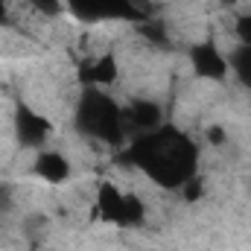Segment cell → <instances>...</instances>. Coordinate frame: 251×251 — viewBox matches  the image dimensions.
<instances>
[{
	"instance_id": "10",
	"label": "cell",
	"mask_w": 251,
	"mask_h": 251,
	"mask_svg": "<svg viewBox=\"0 0 251 251\" xmlns=\"http://www.w3.org/2000/svg\"><path fill=\"white\" fill-rule=\"evenodd\" d=\"M228 64H231V73L237 76V82L251 91V44H237L228 53Z\"/></svg>"
},
{
	"instance_id": "7",
	"label": "cell",
	"mask_w": 251,
	"mask_h": 251,
	"mask_svg": "<svg viewBox=\"0 0 251 251\" xmlns=\"http://www.w3.org/2000/svg\"><path fill=\"white\" fill-rule=\"evenodd\" d=\"M123 126L126 137H140L146 131H155L158 126H164V111L158 102L152 100H131L123 105Z\"/></svg>"
},
{
	"instance_id": "14",
	"label": "cell",
	"mask_w": 251,
	"mask_h": 251,
	"mask_svg": "<svg viewBox=\"0 0 251 251\" xmlns=\"http://www.w3.org/2000/svg\"><path fill=\"white\" fill-rule=\"evenodd\" d=\"M225 140H228V134H225L222 126H210V128H207V143H210V146H222Z\"/></svg>"
},
{
	"instance_id": "11",
	"label": "cell",
	"mask_w": 251,
	"mask_h": 251,
	"mask_svg": "<svg viewBox=\"0 0 251 251\" xmlns=\"http://www.w3.org/2000/svg\"><path fill=\"white\" fill-rule=\"evenodd\" d=\"M29 6L44 18H59L64 12V0H29Z\"/></svg>"
},
{
	"instance_id": "3",
	"label": "cell",
	"mask_w": 251,
	"mask_h": 251,
	"mask_svg": "<svg viewBox=\"0 0 251 251\" xmlns=\"http://www.w3.org/2000/svg\"><path fill=\"white\" fill-rule=\"evenodd\" d=\"M97 210H100L102 222H111V225H120V228H140L143 219H146V204L134 193H123L114 184L100 187Z\"/></svg>"
},
{
	"instance_id": "1",
	"label": "cell",
	"mask_w": 251,
	"mask_h": 251,
	"mask_svg": "<svg viewBox=\"0 0 251 251\" xmlns=\"http://www.w3.org/2000/svg\"><path fill=\"white\" fill-rule=\"evenodd\" d=\"M123 158L164 190H181L199 170V149L193 137L167 123L131 137Z\"/></svg>"
},
{
	"instance_id": "16",
	"label": "cell",
	"mask_w": 251,
	"mask_h": 251,
	"mask_svg": "<svg viewBox=\"0 0 251 251\" xmlns=\"http://www.w3.org/2000/svg\"><path fill=\"white\" fill-rule=\"evenodd\" d=\"M237 3H243V0H222V6H237Z\"/></svg>"
},
{
	"instance_id": "4",
	"label": "cell",
	"mask_w": 251,
	"mask_h": 251,
	"mask_svg": "<svg viewBox=\"0 0 251 251\" xmlns=\"http://www.w3.org/2000/svg\"><path fill=\"white\" fill-rule=\"evenodd\" d=\"M64 9H70L73 18L85 24H100V21L140 24L149 18V9H140L137 0H64Z\"/></svg>"
},
{
	"instance_id": "2",
	"label": "cell",
	"mask_w": 251,
	"mask_h": 251,
	"mask_svg": "<svg viewBox=\"0 0 251 251\" xmlns=\"http://www.w3.org/2000/svg\"><path fill=\"white\" fill-rule=\"evenodd\" d=\"M73 120H76V128L91 140H100L114 149L128 143L123 126V105L105 88H82Z\"/></svg>"
},
{
	"instance_id": "6",
	"label": "cell",
	"mask_w": 251,
	"mask_h": 251,
	"mask_svg": "<svg viewBox=\"0 0 251 251\" xmlns=\"http://www.w3.org/2000/svg\"><path fill=\"white\" fill-rule=\"evenodd\" d=\"M190 64L193 73L199 79L207 82H225L231 76V64H228V53H222V47L216 44V38H201L190 47Z\"/></svg>"
},
{
	"instance_id": "13",
	"label": "cell",
	"mask_w": 251,
	"mask_h": 251,
	"mask_svg": "<svg viewBox=\"0 0 251 251\" xmlns=\"http://www.w3.org/2000/svg\"><path fill=\"white\" fill-rule=\"evenodd\" d=\"M12 207H15V190H12V184L0 181V216L12 213Z\"/></svg>"
},
{
	"instance_id": "15",
	"label": "cell",
	"mask_w": 251,
	"mask_h": 251,
	"mask_svg": "<svg viewBox=\"0 0 251 251\" xmlns=\"http://www.w3.org/2000/svg\"><path fill=\"white\" fill-rule=\"evenodd\" d=\"M3 24H9V6H6V0H0V26Z\"/></svg>"
},
{
	"instance_id": "5",
	"label": "cell",
	"mask_w": 251,
	"mask_h": 251,
	"mask_svg": "<svg viewBox=\"0 0 251 251\" xmlns=\"http://www.w3.org/2000/svg\"><path fill=\"white\" fill-rule=\"evenodd\" d=\"M12 131H15V140L18 146L24 149H47L50 137H53V123L38 111L32 108L29 102H15V111H12Z\"/></svg>"
},
{
	"instance_id": "8",
	"label": "cell",
	"mask_w": 251,
	"mask_h": 251,
	"mask_svg": "<svg viewBox=\"0 0 251 251\" xmlns=\"http://www.w3.org/2000/svg\"><path fill=\"white\" fill-rule=\"evenodd\" d=\"M79 79H82L85 88H111L120 79V64L111 53L94 56L88 64L79 67Z\"/></svg>"
},
{
	"instance_id": "9",
	"label": "cell",
	"mask_w": 251,
	"mask_h": 251,
	"mask_svg": "<svg viewBox=\"0 0 251 251\" xmlns=\"http://www.w3.org/2000/svg\"><path fill=\"white\" fill-rule=\"evenodd\" d=\"M70 161L64 158L59 149H38L35 152V161H32V176H38L41 181L47 184H64L70 178Z\"/></svg>"
},
{
	"instance_id": "12",
	"label": "cell",
	"mask_w": 251,
	"mask_h": 251,
	"mask_svg": "<svg viewBox=\"0 0 251 251\" xmlns=\"http://www.w3.org/2000/svg\"><path fill=\"white\" fill-rule=\"evenodd\" d=\"M234 32H237L240 44H251V12H243V15L237 18V26H234Z\"/></svg>"
}]
</instances>
